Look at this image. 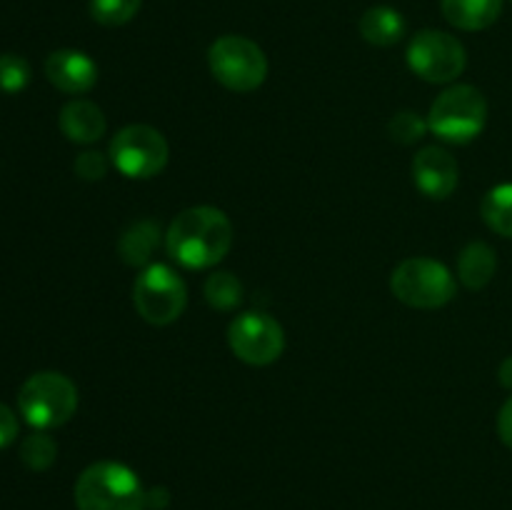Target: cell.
I'll return each instance as SVG.
<instances>
[{
  "mask_svg": "<svg viewBox=\"0 0 512 510\" xmlns=\"http://www.w3.org/2000/svg\"><path fill=\"white\" fill-rule=\"evenodd\" d=\"M165 248L183 268H213L233 248V223L220 208L195 205L175 215L165 233Z\"/></svg>",
  "mask_w": 512,
  "mask_h": 510,
  "instance_id": "1",
  "label": "cell"
},
{
  "mask_svg": "<svg viewBox=\"0 0 512 510\" xmlns=\"http://www.w3.org/2000/svg\"><path fill=\"white\" fill-rule=\"evenodd\" d=\"M210 73L233 93H253L268 78L263 48L243 35H223L208 50Z\"/></svg>",
  "mask_w": 512,
  "mask_h": 510,
  "instance_id": "5",
  "label": "cell"
},
{
  "mask_svg": "<svg viewBox=\"0 0 512 510\" xmlns=\"http://www.w3.org/2000/svg\"><path fill=\"white\" fill-rule=\"evenodd\" d=\"M358 30L370 45L390 48V45L403 40L405 18L395 8H388V5H373V8L360 15Z\"/></svg>",
  "mask_w": 512,
  "mask_h": 510,
  "instance_id": "16",
  "label": "cell"
},
{
  "mask_svg": "<svg viewBox=\"0 0 512 510\" xmlns=\"http://www.w3.org/2000/svg\"><path fill=\"white\" fill-rule=\"evenodd\" d=\"M170 500L168 490L165 488H153V490H145V508H165Z\"/></svg>",
  "mask_w": 512,
  "mask_h": 510,
  "instance_id": "27",
  "label": "cell"
},
{
  "mask_svg": "<svg viewBox=\"0 0 512 510\" xmlns=\"http://www.w3.org/2000/svg\"><path fill=\"white\" fill-rule=\"evenodd\" d=\"M170 158L168 140L150 125H125L110 140V163L130 180L155 178L165 170Z\"/></svg>",
  "mask_w": 512,
  "mask_h": 510,
  "instance_id": "8",
  "label": "cell"
},
{
  "mask_svg": "<svg viewBox=\"0 0 512 510\" xmlns=\"http://www.w3.org/2000/svg\"><path fill=\"white\" fill-rule=\"evenodd\" d=\"M108 168L110 160L103 153H98V150H85V153H80L75 158V175L83 180H90V183L93 180H103L108 175Z\"/></svg>",
  "mask_w": 512,
  "mask_h": 510,
  "instance_id": "24",
  "label": "cell"
},
{
  "mask_svg": "<svg viewBox=\"0 0 512 510\" xmlns=\"http://www.w3.org/2000/svg\"><path fill=\"white\" fill-rule=\"evenodd\" d=\"M498 270V255L483 240L465 245L458 258V278L468 290H483Z\"/></svg>",
  "mask_w": 512,
  "mask_h": 510,
  "instance_id": "17",
  "label": "cell"
},
{
  "mask_svg": "<svg viewBox=\"0 0 512 510\" xmlns=\"http://www.w3.org/2000/svg\"><path fill=\"white\" fill-rule=\"evenodd\" d=\"M498 435L505 445L512 450V395L505 400V405L500 408L498 415Z\"/></svg>",
  "mask_w": 512,
  "mask_h": 510,
  "instance_id": "26",
  "label": "cell"
},
{
  "mask_svg": "<svg viewBox=\"0 0 512 510\" xmlns=\"http://www.w3.org/2000/svg\"><path fill=\"white\" fill-rule=\"evenodd\" d=\"M75 505L78 510H145V488L128 465L100 460L80 473Z\"/></svg>",
  "mask_w": 512,
  "mask_h": 510,
  "instance_id": "2",
  "label": "cell"
},
{
  "mask_svg": "<svg viewBox=\"0 0 512 510\" xmlns=\"http://www.w3.org/2000/svg\"><path fill=\"white\" fill-rule=\"evenodd\" d=\"M18 408L25 423L35 430L60 428L78 408V388L73 380L55 370L30 375L18 393Z\"/></svg>",
  "mask_w": 512,
  "mask_h": 510,
  "instance_id": "4",
  "label": "cell"
},
{
  "mask_svg": "<svg viewBox=\"0 0 512 510\" xmlns=\"http://www.w3.org/2000/svg\"><path fill=\"white\" fill-rule=\"evenodd\" d=\"M483 220L490 230H495L503 238H512V183L495 185L488 190L480 205Z\"/></svg>",
  "mask_w": 512,
  "mask_h": 510,
  "instance_id": "18",
  "label": "cell"
},
{
  "mask_svg": "<svg viewBox=\"0 0 512 510\" xmlns=\"http://www.w3.org/2000/svg\"><path fill=\"white\" fill-rule=\"evenodd\" d=\"M143 0H90V15L105 28H118L138 15Z\"/></svg>",
  "mask_w": 512,
  "mask_h": 510,
  "instance_id": "21",
  "label": "cell"
},
{
  "mask_svg": "<svg viewBox=\"0 0 512 510\" xmlns=\"http://www.w3.org/2000/svg\"><path fill=\"white\" fill-rule=\"evenodd\" d=\"M390 290L400 303L418 310H435L455 298V278L433 258H408L393 270Z\"/></svg>",
  "mask_w": 512,
  "mask_h": 510,
  "instance_id": "6",
  "label": "cell"
},
{
  "mask_svg": "<svg viewBox=\"0 0 512 510\" xmlns=\"http://www.w3.org/2000/svg\"><path fill=\"white\" fill-rule=\"evenodd\" d=\"M203 293L215 310H235L243 303V283L228 270L208 275Z\"/></svg>",
  "mask_w": 512,
  "mask_h": 510,
  "instance_id": "19",
  "label": "cell"
},
{
  "mask_svg": "<svg viewBox=\"0 0 512 510\" xmlns=\"http://www.w3.org/2000/svg\"><path fill=\"white\" fill-rule=\"evenodd\" d=\"M133 303L140 318L150 325H170L188 305L185 280L165 263H150L133 283Z\"/></svg>",
  "mask_w": 512,
  "mask_h": 510,
  "instance_id": "7",
  "label": "cell"
},
{
  "mask_svg": "<svg viewBox=\"0 0 512 510\" xmlns=\"http://www.w3.org/2000/svg\"><path fill=\"white\" fill-rule=\"evenodd\" d=\"M458 160L438 145L418 150L413 158V180L420 193L430 200H445L458 188Z\"/></svg>",
  "mask_w": 512,
  "mask_h": 510,
  "instance_id": "11",
  "label": "cell"
},
{
  "mask_svg": "<svg viewBox=\"0 0 512 510\" xmlns=\"http://www.w3.org/2000/svg\"><path fill=\"white\" fill-rule=\"evenodd\" d=\"M50 83L68 95H83L98 83V65L83 50H55L45 60Z\"/></svg>",
  "mask_w": 512,
  "mask_h": 510,
  "instance_id": "12",
  "label": "cell"
},
{
  "mask_svg": "<svg viewBox=\"0 0 512 510\" xmlns=\"http://www.w3.org/2000/svg\"><path fill=\"white\" fill-rule=\"evenodd\" d=\"M428 120L420 118L415 110H400L390 118L388 123V133L395 143H403V145H413L418 143L420 138H425L428 133Z\"/></svg>",
  "mask_w": 512,
  "mask_h": 510,
  "instance_id": "22",
  "label": "cell"
},
{
  "mask_svg": "<svg viewBox=\"0 0 512 510\" xmlns=\"http://www.w3.org/2000/svg\"><path fill=\"white\" fill-rule=\"evenodd\" d=\"M105 128H108V123H105L103 110L90 100H70L60 110V130L70 143H98L105 135Z\"/></svg>",
  "mask_w": 512,
  "mask_h": 510,
  "instance_id": "13",
  "label": "cell"
},
{
  "mask_svg": "<svg viewBox=\"0 0 512 510\" xmlns=\"http://www.w3.org/2000/svg\"><path fill=\"white\" fill-rule=\"evenodd\" d=\"M228 343L235 358L248 365H270L283 355V325L268 313H243L230 323Z\"/></svg>",
  "mask_w": 512,
  "mask_h": 510,
  "instance_id": "10",
  "label": "cell"
},
{
  "mask_svg": "<svg viewBox=\"0 0 512 510\" xmlns=\"http://www.w3.org/2000/svg\"><path fill=\"white\" fill-rule=\"evenodd\" d=\"M160 243V225L155 220H135L130 228L123 230L118 240V255L123 263L133 268H148L155 248Z\"/></svg>",
  "mask_w": 512,
  "mask_h": 510,
  "instance_id": "15",
  "label": "cell"
},
{
  "mask_svg": "<svg viewBox=\"0 0 512 510\" xmlns=\"http://www.w3.org/2000/svg\"><path fill=\"white\" fill-rule=\"evenodd\" d=\"M408 65L428 83H453L468 65L463 43L443 30H420L408 45Z\"/></svg>",
  "mask_w": 512,
  "mask_h": 510,
  "instance_id": "9",
  "label": "cell"
},
{
  "mask_svg": "<svg viewBox=\"0 0 512 510\" xmlns=\"http://www.w3.org/2000/svg\"><path fill=\"white\" fill-rule=\"evenodd\" d=\"M30 83L28 60L15 53L0 55V90L8 95L20 93Z\"/></svg>",
  "mask_w": 512,
  "mask_h": 510,
  "instance_id": "23",
  "label": "cell"
},
{
  "mask_svg": "<svg viewBox=\"0 0 512 510\" xmlns=\"http://www.w3.org/2000/svg\"><path fill=\"white\" fill-rule=\"evenodd\" d=\"M445 20L460 30H485L500 18L503 0H440Z\"/></svg>",
  "mask_w": 512,
  "mask_h": 510,
  "instance_id": "14",
  "label": "cell"
},
{
  "mask_svg": "<svg viewBox=\"0 0 512 510\" xmlns=\"http://www.w3.org/2000/svg\"><path fill=\"white\" fill-rule=\"evenodd\" d=\"M18 438V418L8 405L0 403V450L8 448Z\"/></svg>",
  "mask_w": 512,
  "mask_h": 510,
  "instance_id": "25",
  "label": "cell"
},
{
  "mask_svg": "<svg viewBox=\"0 0 512 510\" xmlns=\"http://www.w3.org/2000/svg\"><path fill=\"white\" fill-rule=\"evenodd\" d=\"M55 455H58V445L43 430H35L20 445V460L25 463V468L35 470V473H43L50 465L55 463Z\"/></svg>",
  "mask_w": 512,
  "mask_h": 510,
  "instance_id": "20",
  "label": "cell"
},
{
  "mask_svg": "<svg viewBox=\"0 0 512 510\" xmlns=\"http://www.w3.org/2000/svg\"><path fill=\"white\" fill-rule=\"evenodd\" d=\"M498 378H500V383H503V388L512 390V355H510V358H505L503 363H500Z\"/></svg>",
  "mask_w": 512,
  "mask_h": 510,
  "instance_id": "28",
  "label": "cell"
},
{
  "mask_svg": "<svg viewBox=\"0 0 512 510\" xmlns=\"http://www.w3.org/2000/svg\"><path fill=\"white\" fill-rule=\"evenodd\" d=\"M485 123H488V100L473 85H450L430 105L428 128L445 143H470L483 133Z\"/></svg>",
  "mask_w": 512,
  "mask_h": 510,
  "instance_id": "3",
  "label": "cell"
}]
</instances>
